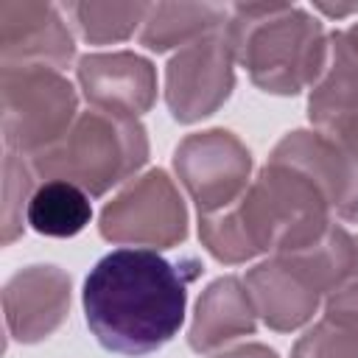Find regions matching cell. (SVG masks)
<instances>
[{
  "label": "cell",
  "mask_w": 358,
  "mask_h": 358,
  "mask_svg": "<svg viewBox=\"0 0 358 358\" xmlns=\"http://www.w3.org/2000/svg\"><path fill=\"white\" fill-rule=\"evenodd\" d=\"M196 260L171 263L154 249H115L84 280V313L92 336L109 352L148 355L168 344L187 305V282L199 277Z\"/></svg>",
  "instance_id": "obj_1"
},
{
  "label": "cell",
  "mask_w": 358,
  "mask_h": 358,
  "mask_svg": "<svg viewBox=\"0 0 358 358\" xmlns=\"http://www.w3.org/2000/svg\"><path fill=\"white\" fill-rule=\"evenodd\" d=\"M330 210L310 173L268 157L232 207L199 215V238L221 263H243L266 252H296L327 232L333 224Z\"/></svg>",
  "instance_id": "obj_2"
},
{
  "label": "cell",
  "mask_w": 358,
  "mask_h": 358,
  "mask_svg": "<svg viewBox=\"0 0 358 358\" xmlns=\"http://www.w3.org/2000/svg\"><path fill=\"white\" fill-rule=\"evenodd\" d=\"M224 34L252 84L271 95H296L327 67L330 45L322 22L291 3H238Z\"/></svg>",
  "instance_id": "obj_3"
},
{
  "label": "cell",
  "mask_w": 358,
  "mask_h": 358,
  "mask_svg": "<svg viewBox=\"0 0 358 358\" xmlns=\"http://www.w3.org/2000/svg\"><path fill=\"white\" fill-rule=\"evenodd\" d=\"M358 263L355 238L330 224L327 232L296 252H280L246 271V291L257 316L277 333H291L310 322L322 296L344 282Z\"/></svg>",
  "instance_id": "obj_4"
},
{
  "label": "cell",
  "mask_w": 358,
  "mask_h": 358,
  "mask_svg": "<svg viewBox=\"0 0 358 358\" xmlns=\"http://www.w3.org/2000/svg\"><path fill=\"white\" fill-rule=\"evenodd\" d=\"M145 159L148 134L137 117L87 109L59 143L31 157V168L42 179H64L87 196H103L134 176Z\"/></svg>",
  "instance_id": "obj_5"
},
{
  "label": "cell",
  "mask_w": 358,
  "mask_h": 358,
  "mask_svg": "<svg viewBox=\"0 0 358 358\" xmlns=\"http://www.w3.org/2000/svg\"><path fill=\"white\" fill-rule=\"evenodd\" d=\"M3 137L11 151L28 157L59 143L76 123L78 98L62 70L14 64L0 70Z\"/></svg>",
  "instance_id": "obj_6"
},
{
  "label": "cell",
  "mask_w": 358,
  "mask_h": 358,
  "mask_svg": "<svg viewBox=\"0 0 358 358\" xmlns=\"http://www.w3.org/2000/svg\"><path fill=\"white\" fill-rule=\"evenodd\" d=\"M98 229L112 243L173 249L187 238V210L171 176L154 168L103 204Z\"/></svg>",
  "instance_id": "obj_7"
},
{
  "label": "cell",
  "mask_w": 358,
  "mask_h": 358,
  "mask_svg": "<svg viewBox=\"0 0 358 358\" xmlns=\"http://www.w3.org/2000/svg\"><path fill=\"white\" fill-rule=\"evenodd\" d=\"M173 171L196 201L199 215L232 207L249 187L252 154L227 129L187 134L173 151Z\"/></svg>",
  "instance_id": "obj_8"
},
{
  "label": "cell",
  "mask_w": 358,
  "mask_h": 358,
  "mask_svg": "<svg viewBox=\"0 0 358 358\" xmlns=\"http://www.w3.org/2000/svg\"><path fill=\"white\" fill-rule=\"evenodd\" d=\"M224 28L190 42L168 62L165 101L173 120L196 123L201 117H210L232 95L235 53Z\"/></svg>",
  "instance_id": "obj_9"
},
{
  "label": "cell",
  "mask_w": 358,
  "mask_h": 358,
  "mask_svg": "<svg viewBox=\"0 0 358 358\" xmlns=\"http://www.w3.org/2000/svg\"><path fill=\"white\" fill-rule=\"evenodd\" d=\"M73 36L50 3L3 0L0 3V64H42L62 70L73 62Z\"/></svg>",
  "instance_id": "obj_10"
},
{
  "label": "cell",
  "mask_w": 358,
  "mask_h": 358,
  "mask_svg": "<svg viewBox=\"0 0 358 358\" xmlns=\"http://www.w3.org/2000/svg\"><path fill=\"white\" fill-rule=\"evenodd\" d=\"M76 76L87 103L101 112L140 117L157 101V70L131 50L87 53L78 59Z\"/></svg>",
  "instance_id": "obj_11"
},
{
  "label": "cell",
  "mask_w": 358,
  "mask_h": 358,
  "mask_svg": "<svg viewBox=\"0 0 358 358\" xmlns=\"http://www.w3.org/2000/svg\"><path fill=\"white\" fill-rule=\"evenodd\" d=\"M70 310V274L59 266L20 268L3 288L6 327L14 341L34 344L62 327Z\"/></svg>",
  "instance_id": "obj_12"
},
{
  "label": "cell",
  "mask_w": 358,
  "mask_h": 358,
  "mask_svg": "<svg viewBox=\"0 0 358 358\" xmlns=\"http://www.w3.org/2000/svg\"><path fill=\"white\" fill-rule=\"evenodd\" d=\"M257 327V310L246 291V282L235 274L213 280L199 302L187 330V344L196 352H210L238 336H252Z\"/></svg>",
  "instance_id": "obj_13"
},
{
  "label": "cell",
  "mask_w": 358,
  "mask_h": 358,
  "mask_svg": "<svg viewBox=\"0 0 358 358\" xmlns=\"http://www.w3.org/2000/svg\"><path fill=\"white\" fill-rule=\"evenodd\" d=\"M229 8L218 3H154L140 31V42L148 50H168L190 45L227 25Z\"/></svg>",
  "instance_id": "obj_14"
},
{
  "label": "cell",
  "mask_w": 358,
  "mask_h": 358,
  "mask_svg": "<svg viewBox=\"0 0 358 358\" xmlns=\"http://www.w3.org/2000/svg\"><path fill=\"white\" fill-rule=\"evenodd\" d=\"M327 45V67L308 95V120L313 129L358 109V53L344 31H333Z\"/></svg>",
  "instance_id": "obj_15"
},
{
  "label": "cell",
  "mask_w": 358,
  "mask_h": 358,
  "mask_svg": "<svg viewBox=\"0 0 358 358\" xmlns=\"http://www.w3.org/2000/svg\"><path fill=\"white\" fill-rule=\"evenodd\" d=\"M92 218L90 196L64 179L42 182L25 210V221L31 229L48 238H73L78 235Z\"/></svg>",
  "instance_id": "obj_16"
},
{
  "label": "cell",
  "mask_w": 358,
  "mask_h": 358,
  "mask_svg": "<svg viewBox=\"0 0 358 358\" xmlns=\"http://www.w3.org/2000/svg\"><path fill=\"white\" fill-rule=\"evenodd\" d=\"M70 14L81 36L92 45H109L129 39L140 22L148 17V3H70Z\"/></svg>",
  "instance_id": "obj_17"
},
{
  "label": "cell",
  "mask_w": 358,
  "mask_h": 358,
  "mask_svg": "<svg viewBox=\"0 0 358 358\" xmlns=\"http://www.w3.org/2000/svg\"><path fill=\"white\" fill-rule=\"evenodd\" d=\"M316 131H322L336 148L344 176V196L336 213L344 221H355L358 218V109L316 126Z\"/></svg>",
  "instance_id": "obj_18"
},
{
  "label": "cell",
  "mask_w": 358,
  "mask_h": 358,
  "mask_svg": "<svg viewBox=\"0 0 358 358\" xmlns=\"http://www.w3.org/2000/svg\"><path fill=\"white\" fill-rule=\"evenodd\" d=\"M31 187H34V168H28L22 157L8 148L3 159V224H0L3 246H8L22 235V207L28 210V201L34 196Z\"/></svg>",
  "instance_id": "obj_19"
},
{
  "label": "cell",
  "mask_w": 358,
  "mask_h": 358,
  "mask_svg": "<svg viewBox=\"0 0 358 358\" xmlns=\"http://www.w3.org/2000/svg\"><path fill=\"white\" fill-rule=\"evenodd\" d=\"M291 358H358V327L324 319L299 336Z\"/></svg>",
  "instance_id": "obj_20"
},
{
  "label": "cell",
  "mask_w": 358,
  "mask_h": 358,
  "mask_svg": "<svg viewBox=\"0 0 358 358\" xmlns=\"http://www.w3.org/2000/svg\"><path fill=\"white\" fill-rule=\"evenodd\" d=\"M324 313L330 322L358 327V274L355 271L324 296Z\"/></svg>",
  "instance_id": "obj_21"
},
{
  "label": "cell",
  "mask_w": 358,
  "mask_h": 358,
  "mask_svg": "<svg viewBox=\"0 0 358 358\" xmlns=\"http://www.w3.org/2000/svg\"><path fill=\"white\" fill-rule=\"evenodd\" d=\"M213 358H280V355L266 344H241V347H232V350L218 352Z\"/></svg>",
  "instance_id": "obj_22"
},
{
  "label": "cell",
  "mask_w": 358,
  "mask_h": 358,
  "mask_svg": "<svg viewBox=\"0 0 358 358\" xmlns=\"http://www.w3.org/2000/svg\"><path fill=\"white\" fill-rule=\"evenodd\" d=\"M316 8H322L324 14L330 17H344L350 11H358V3H350V6H333V3H316Z\"/></svg>",
  "instance_id": "obj_23"
},
{
  "label": "cell",
  "mask_w": 358,
  "mask_h": 358,
  "mask_svg": "<svg viewBox=\"0 0 358 358\" xmlns=\"http://www.w3.org/2000/svg\"><path fill=\"white\" fill-rule=\"evenodd\" d=\"M344 34H347V39H350V45H352V48H355V53H358V22H355V25H352L350 31H344Z\"/></svg>",
  "instance_id": "obj_24"
},
{
  "label": "cell",
  "mask_w": 358,
  "mask_h": 358,
  "mask_svg": "<svg viewBox=\"0 0 358 358\" xmlns=\"http://www.w3.org/2000/svg\"><path fill=\"white\" fill-rule=\"evenodd\" d=\"M355 243H358V238H355ZM352 271H355V274H358V263H355V268H352Z\"/></svg>",
  "instance_id": "obj_25"
}]
</instances>
